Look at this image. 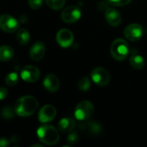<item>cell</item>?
I'll use <instances>...</instances> for the list:
<instances>
[{
	"label": "cell",
	"instance_id": "6da1fadb",
	"mask_svg": "<svg viewBox=\"0 0 147 147\" xmlns=\"http://www.w3.org/2000/svg\"><path fill=\"white\" fill-rule=\"evenodd\" d=\"M16 114L22 117L33 115L38 109L37 100L31 96H25L18 99L14 106Z\"/></svg>",
	"mask_w": 147,
	"mask_h": 147
},
{
	"label": "cell",
	"instance_id": "7a4b0ae2",
	"mask_svg": "<svg viewBox=\"0 0 147 147\" xmlns=\"http://www.w3.org/2000/svg\"><path fill=\"white\" fill-rule=\"evenodd\" d=\"M37 135L39 140L47 146H53L57 144L59 140L58 130L54 127L50 125L41 126L37 130Z\"/></svg>",
	"mask_w": 147,
	"mask_h": 147
},
{
	"label": "cell",
	"instance_id": "3957f363",
	"mask_svg": "<svg viewBox=\"0 0 147 147\" xmlns=\"http://www.w3.org/2000/svg\"><path fill=\"white\" fill-rule=\"evenodd\" d=\"M110 53L112 57L119 61H122L126 59L129 54V47L127 41L123 39H116L113 41Z\"/></svg>",
	"mask_w": 147,
	"mask_h": 147
},
{
	"label": "cell",
	"instance_id": "277c9868",
	"mask_svg": "<svg viewBox=\"0 0 147 147\" xmlns=\"http://www.w3.org/2000/svg\"><path fill=\"white\" fill-rule=\"evenodd\" d=\"M94 113V106L89 101H82L75 109V117L78 121H86L90 118Z\"/></svg>",
	"mask_w": 147,
	"mask_h": 147
},
{
	"label": "cell",
	"instance_id": "5b68a950",
	"mask_svg": "<svg viewBox=\"0 0 147 147\" xmlns=\"http://www.w3.org/2000/svg\"><path fill=\"white\" fill-rule=\"evenodd\" d=\"M90 77H91L92 81L96 85L101 86V87L107 86L110 82V75H109V73L108 72L107 70H105L104 68H102V67L95 68L91 71Z\"/></svg>",
	"mask_w": 147,
	"mask_h": 147
},
{
	"label": "cell",
	"instance_id": "8992f818",
	"mask_svg": "<svg viewBox=\"0 0 147 147\" xmlns=\"http://www.w3.org/2000/svg\"><path fill=\"white\" fill-rule=\"evenodd\" d=\"M144 34V28L140 24L132 23L129 24L124 30L125 37L131 41H137L141 39Z\"/></svg>",
	"mask_w": 147,
	"mask_h": 147
},
{
	"label": "cell",
	"instance_id": "52a82bcc",
	"mask_svg": "<svg viewBox=\"0 0 147 147\" xmlns=\"http://www.w3.org/2000/svg\"><path fill=\"white\" fill-rule=\"evenodd\" d=\"M19 23L12 16L3 14L0 16V28L7 33H13L18 29Z\"/></svg>",
	"mask_w": 147,
	"mask_h": 147
},
{
	"label": "cell",
	"instance_id": "ba28073f",
	"mask_svg": "<svg viewBox=\"0 0 147 147\" xmlns=\"http://www.w3.org/2000/svg\"><path fill=\"white\" fill-rule=\"evenodd\" d=\"M81 9L75 5L65 8L61 13V19L66 23H73L81 17Z\"/></svg>",
	"mask_w": 147,
	"mask_h": 147
},
{
	"label": "cell",
	"instance_id": "9c48e42d",
	"mask_svg": "<svg viewBox=\"0 0 147 147\" xmlns=\"http://www.w3.org/2000/svg\"><path fill=\"white\" fill-rule=\"evenodd\" d=\"M21 78L28 83H34L40 78V71L33 65H26L21 70Z\"/></svg>",
	"mask_w": 147,
	"mask_h": 147
},
{
	"label": "cell",
	"instance_id": "30bf717a",
	"mask_svg": "<svg viewBox=\"0 0 147 147\" xmlns=\"http://www.w3.org/2000/svg\"><path fill=\"white\" fill-rule=\"evenodd\" d=\"M56 40L60 47H69L73 43L74 37L71 31H70L67 28H62L58 32L56 35Z\"/></svg>",
	"mask_w": 147,
	"mask_h": 147
},
{
	"label": "cell",
	"instance_id": "8fae6325",
	"mask_svg": "<svg viewBox=\"0 0 147 147\" xmlns=\"http://www.w3.org/2000/svg\"><path fill=\"white\" fill-rule=\"evenodd\" d=\"M56 116V109L52 105L43 106L39 112V121L42 123L52 121Z\"/></svg>",
	"mask_w": 147,
	"mask_h": 147
},
{
	"label": "cell",
	"instance_id": "7c38bea8",
	"mask_svg": "<svg viewBox=\"0 0 147 147\" xmlns=\"http://www.w3.org/2000/svg\"><path fill=\"white\" fill-rule=\"evenodd\" d=\"M105 19L110 26L117 27L121 22V15L117 9L108 8L105 11Z\"/></svg>",
	"mask_w": 147,
	"mask_h": 147
},
{
	"label": "cell",
	"instance_id": "4fadbf2b",
	"mask_svg": "<svg viewBox=\"0 0 147 147\" xmlns=\"http://www.w3.org/2000/svg\"><path fill=\"white\" fill-rule=\"evenodd\" d=\"M46 53V47L43 42L38 41L36 43H34L31 48H30V52H29V55L30 58L34 60V61H39L40 60Z\"/></svg>",
	"mask_w": 147,
	"mask_h": 147
},
{
	"label": "cell",
	"instance_id": "5bb4252c",
	"mask_svg": "<svg viewBox=\"0 0 147 147\" xmlns=\"http://www.w3.org/2000/svg\"><path fill=\"white\" fill-rule=\"evenodd\" d=\"M43 85L49 92H56L59 88V80L55 75L49 74L45 78Z\"/></svg>",
	"mask_w": 147,
	"mask_h": 147
},
{
	"label": "cell",
	"instance_id": "9a60e30c",
	"mask_svg": "<svg viewBox=\"0 0 147 147\" xmlns=\"http://www.w3.org/2000/svg\"><path fill=\"white\" fill-rule=\"evenodd\" d=\"M76 126V122L71 118H63L59 122V129L62 133H70L71 132Z\"/></svg>",
	"mask_w": 147,
	"mask_h": 147
},
{
	"label": "cell",
	"instance_id": "2e32d148",
	"mask_svg": "<svg viewBox=\"0 0 147 147\" xmlns=\"http://www.w3.org/2000/svg\"><path fill=\"white\" fill-rule=\"evenodd\" d=\"M14 57V50L9 46L0 47V61L5 62L10 60Z\"/></svg>",
	"mask_w": 147,
	"mask_h": 147
},
{
	"label": "cell",
	"instance_id": "e0dca14e",
	"mask_svg": "<svg viewBox=\"0 0 147 147\" xmlns=\"http://www.w3.org/2000/svg\"><path fill=\"white\" fill-rule=\"evenodd\" d=\"M130 65L131 66L135 69V70H141L144 68L145 66V59L142 56L139 55V54H134L133 56H131L130 59H129Z\"/></svg>",
	"mask_w": 147,
	"mask_h": 147
},
{
	"label": "cell",
	"instance_id": "ac0fdd59",
	"mask_svg": "<svg viewBox=\"0 0 147 147\" xmlns=\"http://www.w3.org/2000/svg\"><path fill=\"white\" fill-rule=\"evenodd\" d=\"M84 127H85V129L88 130L89 134L92 135H98L102 131L101 125L96 121H89L88 123H86V125H84Z\"/></svg>",
	"mask_w": 147,
	"mask_h": 147
},
{
	"label": "cell",
	"instance_id": "d6986e66",
	"mask_svg": "<svg viewBox=\"0 0 147 147\" xmlns=\"http://www.w3.org/2000/svg\"><path fill=\"white\" fill-rule=\"evenodd\" d=\"M16 40L19 44L21 45H26L29 42L30 40V34L28 31L25 28H21L18 30L16 34Z\"/></svg>",
	"mask_w": 147,
	"mask_h": 147
},
{
	"label": "cell",
	"instance_id": "ffe728a7",
	"mask_svg": "<svg viewBox=\"0 0 147 147\" xmlns=\"http://www.w3.org/2000/svg\"><path fill=\"white\" fill-rule=\"evenodd\" d=\"M15 114H16L15 109H13L10 106L4 107L3 109H1V112H0L1 116L3 119H5V120H11V119H13L15 117Z\"/></svg>",
	"mask_w": 147,
	"mask_h": 147
},
{
	"label": "cell",
	"instance_id": "44dd1931",
	"mask_svg": "<svg viewBox=\"0 0 147 147\" xmlns=\"http://www.w3.org/2000/svg\"><path fill=\"white\" fill-rule=\"evenodd\" d=\"M45 2L51 9L54 10L60 9L65 3V0H45Z\"/></svg>",
	"mask_w": 147,
	"mask_h": 147
},
{
	"label": "cell",
	"instance_id": "7402d4cb",
	"mask_svg": "<svg viewBox=\"0 0 147 147\" xmlns=\"http://www.w3.org/2000/svg\"><path fill=\"white\" fill-rule=\"evenodd\" d=\"M19 77L16 72L9 73L5 78V84L9 86H14L18 83Z\"/></svg>",
	"mask_w": 147,
	"mask_h": 147
},
{
	"label": "cell",
	"instance_id": "603a6c76",
	"mask_svg": "<svg viewBox=\"0 0 147 147\" xmlns=\"http://www.w3.org/2000/svg\"><path fill=\"white\" fill-rule=\"evenodd\" d=\"M78 86L79 88V90H81L82 91H87L90 90V80L89 78L87 77H84L82 78L78 84Z\"/></svg>",
	"mask_w": 147,
	"mask_h": 147
},
{
	"label": "cell",
	"instance_id": "cb8c5ba5",
	"mask_svg": "<svg viewBox=\"0 0 147 147\" xmlns=\"http://www.w3.org/2000/svg\"><path fill=\"white\" fill-rule=\"evenodd\" d=\"M132 0H108V2L114 6H125L131 3Z\"/></svg>",
	"mask_w": 147,
	"mask_h": 147
},
{
	"label": "cell",
	"instance_id": "d4e9b609",
	"mask_svg": "<svg viewBox=\"0 0 147 147\" xmlns=\"http://www.w3.org/2000/svg\"><path fill=\"white\" fill-rule=\"evenodd\" d=\"M78 139H79V137L77 134V133H71L67 136V142L70 143V144H71V145H73V144H75V143L78 142Z\"/></svg>",
	"mask_w": 147,
	"mask_h": 147
},
{
	"label": "cell",
	"instance_id": "484cf974",
	"mask_svg": "<svg viewBox=\"0 0 147 147\" xmlns=\"http://www.w3.org/2000/svg\"><path fill=\"white\" fill-rule=\"evenodd\" d=\"M28 5L34 9H38L42 5V0H28Z\"/></svg>",
	"mask_w": 147,
	"mask_h": 147
},
{
	"label": "cell",
	"instance_id": "4316f807",
	"mask_svg": "<svg viewBox=\"0 0 147 147\" xmlns=\"http://www.w3.org/2000/svg\"><path fill=\"white\" fill-rule=\"evenodd\" d=\"M8 96V91L5 88L0 87V100H3Z\"/></svg>",
	"mask_w": 147,
	"mask_h": 147
},
{
	"label": "cell",
	"instance_id": "83f0119b",
	"mask_svg": "<svg viewBox=\"0 0 147 147\" xmlns=\"http://www.w3.org/2000/svg\"><path fill=\"white\" fill-rule=\"evenodd\" d=\"M9 146V142L5 138H0V147H6Z\"/></svg>",
	"mask_w": 147,
	"mask_h": 147
},
{
	"label": "cell",
	"instance_id": "f1b7e54d",
	"mask_svg": "<svg viewBox=\"0 0 147 147\" xmlns=\"http://www.w3.org/2000/svg\"><path fill=\"white\" fill-rule=\"evenodd\" d=\"M20 140V137L18 135H14L11 137V141L12 142H18Z\"/></svg>",
	"mask_w": 147,
	"mask_h": 147
}]
</instances>
